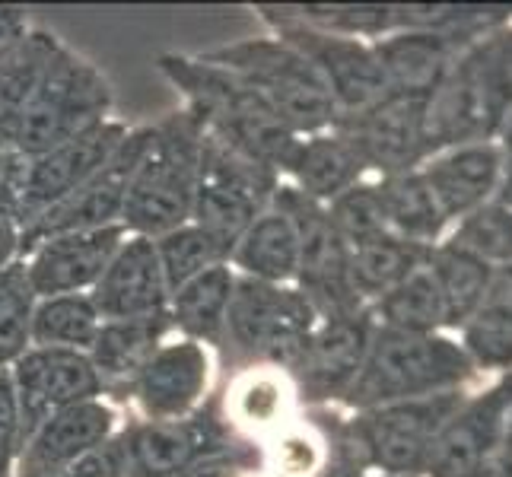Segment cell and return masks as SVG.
I'll return each mask as SVG.
<instances>
[{"label": "cell", "mask_w": 512, "mask_h": 477, "mask_svg": "<svg viewBox=\"0 0 512 477\" xmlns=\"http://www.w3.org/2000/svg\"><path fill=\"white\" fill-rule=\"evenodd\" d=\"M512 109V80L506 70V35L490 39L452 64L443 86L427 99L423 144L427 153L468 140H484L503 128Z\"/></svg>", "instance_id": "cell-5"}, {"label": "cell", "mask_w": 512, "mask_h": 477, "mask_svg": "<svg viewBox=\"0 0 512 477\" xmlns=\"http://www.w3.org/2000/svg\"><path fill=\"white\" fill-rule=\"evenodd\" d=\"M427 258V245L385 233L350 249V284L360 299H379L388 290H395L401 280H408L417 268H423Z\"/></svg>", "instance_id": "cell-31"}, {"label": "cell", "mask_w": 512, "mask_h": 477, "mask_svg": "<svg viewBox=\"0 0 512 477\" xmlns=\"http://www.w3.org/2000/svg\"><path fill=\"white\" fill-rule=\"evenodd\" d=\"M500 150L490 144H468L458 147L449 156L436 159V163L423 172V179L433 188L439 207H443L446 220L474 214L484 207L487 194L497 188L500 179Z\"/></svg>", "instance_id": "cell-25"}, {"label": "cell", "mask_w": 512, "mask_h": 477, "mask_svg": "<svg viewBox=\"0 0 512 477\" xmlns=\"http://www.w3.org/2000/svg\"><path fill=\"white\" fill-rule=\"evenodd\" d=\"M500 207H506L509 214H512V172H509V179L500 188Z\"/></svg>", "instance_id": "cell-49"}, {"label": "cell", "mask_w": 512, "mask_h": 477, "mask_svg": "<svg viewBox=\"0 0 512 477\" xmlns=\"http://www.w3.org/2000/svg\"><path fill=\"white\" fill-rule=\"evenodd\" d=\"M128 131L131 128H125L121 121L109 118L105 125L67 140V144H58L39 156H29L16 229L32 223L42 210L58 204L64 194H70L77 185L90 179V175H96L112 159V153L121 147V140L128 137Z\"/></svg>", "instance_id": "cell-18"}, {"label": "cell", "mask_w": 512, "mask_h": 477, "mask_svg": "<svg viewBox=\"0 0 512 477\" xmlns=\"http://www.w3.org/2000/svg\"><path fill=\"white\" fill-rule=\"evenodd\" d=\"M16 404H20L23 443L48 417L83 401L102 398V379L93 369L90 353L61 347H29L10 366Z\"/></svg>", "instance_id": "cell-14"}, {"label": "cell", "mask_w": 512, "mask_h": 477, "mask_svg": "<svg viewBox=\"0 0 512 477\" xmlns=\"http://www.w3.org/2000/svg\"><path fill=\"white\" fill-rule=\"evenodd\" d=\"M465 344L484 366H512V268L493 274L484 303L465 322Z\"/></svg>", "instance_id": "cell-35"}, {"label": "cell", "mask_w": 512, "mask_h": 477, "mask_svg": "<svg viewBox=\"0 0 512 477\" xmlns=\"http://www.w3.org/2000/svg\"><path fill=\"white\" fill-rule=\"evenodd\" d=\"M112 86L102 70L61 45L20 112L16 153L39 156L109 121Z\"/></svg>", "instance_id": "cell-6"}, {"label": "cell", "mask_w": 512, "mask_h": 477, "mask_svg": "<svg viewBox=\"0 0 512 477\" xmlns=\"http://www.w3.org/2000/svg\"><path fill=\"white\" fill-rule=\"evenodd\" d=\"M156 67L185 96V109L201 121L204 131L287 175L303 137H296L249 83L201 55H160Z\"/></svg>", "instance_id": "cell-1"}, {"label": "cell", "mask_w": 512, "mask_h": 477, "mask_svg": "<svg viewBox=\"0 0 512 477\" xmlns=\"http://www.w3.org/2000/svg\"><path fill=\"white\" fill-rule=\"evenodd\" d=\"M255 471H261V449L255 439H239L233 449L207 455L175 477H245Z\"/></svg>", "instance_id": "cell-42"}, {"label": "cell", "mask_w": 512, "mask_h": 477, "mask_svg": "<svg viewBox=\"0 0 512 477\" xmlns=\"http://www.w3.org/2000/svg\"><path fill=\"white\" fill-rule=\"evenodd\" d=\"M388 93L430 99L452 70L455 45L439 32L408 29L373 45Z\"/></svg>", "instance_id": "cell-24"}, {"label": "cell", "mask_w": 512, "mask_h": 477, "mask_svg": "<svg viewBox=\"0 0 512 477\" xmlns=\"http://www.w3.org/2000/svg\"><path fill=\"white\" fill-rule=\"evenodd\" d=\"M274 13L296 20L309 29L347 35V39H382V32H392V7L382 4H280Z\"/></svg>", "instance_id": "cell-39"}, {"label": "cell", "mask_w": 512, "mask_h": 477, "mask_svg": "<svg viewBox=\"0 0 512 477\" xmlns=\"http://www.w3.org/2000/svg\"><path fill=\"white\" fill-rule=\"evenodd\" d=\"M363 169L366 166L360 163L357 150L331 128V134L322 131L299 140V150L287 175H293V185L303 194H309L312 201L331 204L347 188L360 185Z\"/></svg>", "instance_id": "cell-29"}, {"label": "cell", "mask_w": 512, "mask_h": 477, "mask_svg": "<svg viewBox=\"0 0 512 477\" xmlns=\"http://www.w3.org/2000/svg\"><path fill=\"white\" fill-rule=\"evenodd\" d=\"M58 51H61L58 35L32 26L20 42L0 51V153L16 150L20 112Z\"/></svg>", "instance_id": "cell-28"}, {"label": "cell", "mask_w": 512, "mask_h": 477, "mask_svg": "<svg viewBox=\"0 0 512 477\" xmlns=\"http://www.w3.org/2000/svg\"><path fill=\"white\" fill-rule=\"evenodd\" d=\"M376 322L369 312L319 318V325L309 334L303 360L293 369V382L299 395L309 404H325L334 398H347L353 379L360 376L363 360L373 344Z\"/></svg>", "instance_id": "cell-16"}, {"label": "cell", "mask_w": 512, "mask_h": 477, "mask_svg": "<svg viewBox=\"0 0 512 477\" xmlns=\"http://www.w3.org/2000/svg\"><path fill=\"white\" fill-rule=\"evenodd\" d=\"M369 318L379 322L376 328L408 334H433L439 325H446L443 293H439L430 264H423L408 280H401L395 290L379 296Z\"/></svg>", "instance_id": "cell-33"}, {"label": "cell", "mask_w": 512, "mask_h": 477, "mask_svg": "<svg viewBox=\"0 0 512 477\" xmlns=\"http://www.w3.org/2000/svg\"><path fill=\"white\" fill-rule=\"evenodd\" d=\"M382 477H388V474H382Z\"/></svg>", "instance_id": "cell-54"}, {"label": "cell", "mask_w": 512, "mask_h": 477, "mask_svg": "<svg viewBox=\"0 0 512 477\" xmlns=\"http://www.w3.org/2000/svg\"><path fill=\"white\" fill-rule=\"evenodd\" d=\"M29 32V20L23 7H7L0 4V51H7L13 42H20Z\"/></svg>", "instance_id": "cell-46"}, {"label": "cell", "mask_w": 512, "mask_h": 477, "mask_svg": "<svg viewBox=\"0 0 512 477\" xmlns=\"http://www.w3.org/2000/svg\"><path fill=\"white\" fill-rule=\"evenodd\" d=\"M376 188L392 236H401L417 245H430L439 236V229L446 226V214L439 207L433 188L423 179V172L388 175Z\"/></svg>", "instance_id": "cell-30"}, {"label": "cell", "mask_w": 512, "mask_h": 477, "mask_svg": "<svg viewBox=\"0 0 512 477\" xmlns=\"http://www.w3.org/2000/svg\"><path fill=\"white\" fill-rule=\"evenodd\" d=\"M26 169H29V156L16 150L0 153V223L16 226V220H20Z\"/></svg>", "instance_id": "cell-44"}, {"label": "cell", "mask_w": 512, "mask_h": 477, "mask_svg": "<svg viewBox=\"0 0 512 477\" xmlns=\"http://www.w3.org/2000/svg\"><path fill=\"white\" fill-rule=\"evenodd\" d=\"M210 353L204 344L172 341L153 353L131 385V398L144 420H182L207 401Z\"/></svg>", "instance_id": "cell-21"}, {"label": "cell", "mask_w": 512, "mask_h": 477, "mask_svg": "<svg viewBox=\"0 0 512 477\" xmlns=\"http://www.w3.org/2000/svg\"><path fill=\"white\" fill-rule=\"evenodd\" d=\"M284 401V379L271 366H245L226 392L223 414L236 433L255 436L261 430H271L284 417Z\"/></svg>", "instance_id": "cell-36"}, {"label": "cell", "mask_w": 512, "mask_h": 477, "mask_svg": "<svg viewBox=\"0 0 512 477\" xmlns=\"http://www.w3.org/2000/svg\"><path fill=\"white\" fill-rule=\"evenodd\" d=\"M258 13H261V20L277 32L280 42L296 48L299 55L315 67V74L322 77L334 105H338V118L357 115L369 109V105H376L382 96H388L385 74L379 67L373 45H366L360 39H347V35L309 29L303 23L274 13L268 4L258 7Z\"/></svg>", "instance_id": "cell-12"}, {"label": "cell", "mask_w": 512, "mask_h": 477, "mask_svg": "<svg viewBox=\"0 0 512 477\" xmlns=\"http://www.w3.org/2000/svg\"><path fill=\"white\" fill-rule=\"evenodd\" d=\"M271 207L287 214L299 236L296 290L303 293L319 318H341L363 312V299L350 284V249L334 233L325 204L312 201L296 185L280 182Z\"/></svg>", "instance_id": "cell-10"}, {"label": "cell", "mask_w": 512, "mask_h": 477, "mask_svg": "<svg viewBox=\"0 0 512 477\" xmlns=\"http://www.w3.org/2000/svg\"><path fill=\"white\" fill-rule=\"evenodd\" d=\"M319 325L312 303L290 284H261L236 274V293L226 315V344L245 366L293 373L309 334Z\"/></svg>", "instance_id": "cell-8"}, {"label": "cell", "mask_w": 512, "mask_h": 477, "mask_svg": "<svg viewBox=\"0 0 512 477\" xmlns=\"http://www.w3.org/2000/svg\"><path fill=\"white\" fill-rule=\"evenodd\" d=\"M481 477H512V462H506V465H490Z\"/></svg>", "instance_id": "cell-50"}, {"label": "cell", "mask_w": 512, "mask_h": 477, "mask_svg": "<svg viewBox=\"0 0 512 477\" xmlns=\"http://www.w3.org/2000/svg\"><path fill=\"white\" fill-rule=\"evenodd\" d=\"M236 293V271L229 264L210 268L201 277L188 280L169 296V318L172 328L185 341L204 344V347H223L226 344V315Z\"/></svg>", "instance_id": "cell-26"}, {"label": "cell", "mask_w": 512, "mask_h": 477, "mask_svg": "<svg viewBox=\"0 0 512 477\" xmlns=\"http://www.w3.org/2000/svg\"><path fill=\"white\" fill-rule=\"evenodd\" d=\"M125 239L128 229L115 223L105 229H90V233H67L39 242L29 255H23L35 296L45 299L90 293Z\"/></svg>", "instance_id": "cell-20"}, {"label": "cell", "mask_w": 512, "mask_h": 477, "mask_svg": "<svg viewBox=\"0 0 512 477\" xmlns=\"http://www.w3.org/2000/svg\"><path fill=\"white\" fill-rule=\"evenodd\" d=\"M229 268L261 284H293L299 271V236L287 214L268 207L236 242Z\"/></svg>", "instance_id": "cell-27"}, {"label": "cell", "mask_w": 512, "mask_h": 477, "mask_svg": "<svg viewBox=\"0 0 512 477\" xmlns=\"http://www.w3.org/2000/svg\"><path fill=\"white\" fill-rule=\"evenodd\" d=\"M423 115H427V99L388 93L357 115H341L334 121V131L357 150L366 169H379L388 179L411 172L427 156Z\"/></svg>", "instance_id": "cell-15"}, {"label": "cell", "mask_w": 512, "mask_h": 477, "mask_svg": "<svg viewBox=\"0 0 512 477\" xmlns=\"http://www.w3.org/2000/svg\"><path fill=\"white\" fill-rule=\"evenodd\" d=\"M325 214L334 226V233L344 239L347 249H357V245H366L379 236L388 233L385 223V210H382V198L376 185H353L344 194H338Z\"/></svg>", "instance_id": "cell-40"}, {"label": "cell", "mask_w": 512, "mask_h": 477, "mask_svg": "<svg viewBox=\"0 0 512 477\" xmlns=\"http://www.w3.org/2000/svg\"><path fill=\"white\" fill-rule=\"evenodd\" d=\"M509 401L512 379L471 401L468 408H458L430 443L423 462L427 477H481L506 443Z\"/></svg>", "instance_id": "cell-17"}, {"label": "cell", "mask_w": 512, "mask_h": 477, "mask_svg": "<svg viewBox=\"0 0 512 477\" xmlns=\"http://www.w3.org/2000/svg\"><path fill=\"white\" fill-rule=\"evenodd\" d=\"M102 328V315L90 293L45 296L35 303L32 315V347L90 350Z\"/></svg>", "instance_id": "cell-34"}, {"label": "cell", "mask_w": 512, "mask_h": 477, "mask_svg": "<svg viewBox=\"0 0 512 477\" xmlns=\"http://www.w3.org/2000/svg\"><path fill=\"white\" fill-rule=\"evenodd\" d=\"M506 70H509V80H512V35H506Z\"/></svg>", "instance_id": "cell-51"}, {"label": "cell", "mask_w": 512, "mask_h": 477, "mask_svg": "<svg viewBox=\"0 0 512 477\" xmlns=\"http://www.w3.org/2000/svg\"><path fill=\"white\" fill-rule=\"evenodd\" d=\"M118 436V433H115ZM58 477H121V452H118V439L105 443L102 449L90 452L80 458L77 465H70Z\"/></svg>", "instance_id": "cell-45"}, {"label": "cell", "mask_w": 512, "mask_h": 477, "mask_svg": "<svg viewBox=\"0 0 512 477\" xmlns=\"http://www.w3.org/2000/svg\"><path fill=\"white\" fill-rule=\"evenodd\" d=\"M503 153L512 159V109H509V115L503 121Z\"/></svg>", "instance_id": "cell-48"}, {"label": "cell", "mask_w": 512, "mask_h": 477, "mask_svg": "<svg viewBox=\"0 0 512 477\" xmlns=\"http://www.w3.org/2000/svg\"><path fill=\"white\" fill-rule=\"evenodd\" d=\"M458 408H462L458 392L382 404L373 411H360L338 430V436L363 468H379L388 477H411L423 471L430 443Z\"/></svg>", "instance_id": "cell-9"}, {"label": "cell", "mask_w": 512, "mask_h": 477, "mask_svg": "<svg viewBox=\"0 0 512 477\" xmlns=\"http://www.w3.org/2000/svg\"><path fill=\"white\" fill-rule=\"evenodd\" d=\"M153 245H156V258H160L169 296L179 287H185L188 280L201 277L204 271L229 264L226 245H220L198 223H185L179 229H172V233L153 239Z\"/></svg>", "instance_id": "cell-37"}, {"label": "cell", "mask_w": 512, "mask_h": 477, "mask_svg": "<svg viewBox=\"0 0 512 477\" xmlns=\"http://www.w3.org/2000/svg\"><path fill=\"white\" fill-rule=\"evenodd\" d=\"M452 242L484 258L487 264L503 261L506 268H512V214L500 204L478 207L458 226Z\"/></svg>", "instance_id": "cell-41"}, {"label": "cell", "mask_w": 512, "mask_h": 477, "mask_svg": "<svg viewBox=\"0 0 512 477\" xmlns=\"http://www.w3.org/2000/svg\"><path fill=\"white\" fill-rule=\"evenodd\" d=\"M20 258V229L10 223H0V271Z\"/></svg>", "instance_id": "cell-47"}, {"label": "cell", "mask_w": 512, "mask_h": 477, "mask_svg": "<svg viewBox=\"0 0 512 477\" xmlns=\"http://www.w3.org/2000/svg\"><path fill=\"white\" fill-rule=\"evenodd\" d=\"M468 373L471 357L446 338L376 328L360 376L347 392V404L357 411H373L395 401L430 398L452 392V385Z\"/></svg>", "instance_id": "cell-3"}, {"label": "cell", "mask_w": 512, "mask_h": 477, "mask_svg": "<svg viewBox=\"0 0 512 477\" xmlns=\"http://www.w3.org/2000/svg\"><path fill=\"white\" fill-rule=\"evenodd\" d=\"M118 433V414L105 398L83 401L77 408H67L48 417L35 430L20 455H16L13 477H58L80 458L112 443Z\"/></svg>", "instance_id": "cell-19"}, {"label": "cell", "mask_w": 512, "mask_h": 477, "mask_svg": "<svg viewBox=\"0 0 512 477\" xmlns=\"http://www.w3.org/2000/svg\"><path fill=\"white\" fill-rule=\"evenodd\" d=\"M503 446L512 449V401H509V423H506V443Z\"/></svg>", "instance_id": "cell-52"}, {"label": "cell", "mask_w": 512, "mask_h": 477, "mask_svg": "<svg viewBox=\"0 0 512 477\" xmlns=\"http://www.w3.org/2000/svg\"><path fill=\"white\" fill-rule=\"evenodd\" d=\"M39 296L26 261L16 258L0 271V369H10L32 347V315Z\"/></svg>", "instance_id": "cell-38"}, {"label": "cell", "mask_w": 512, "mask_h": 477, "mask_svg": "<svg viewBox=\"0 0 512 477\" xmlns=\"http://www.w3.org/2000/svg\"><path fill=\"white\" fill-rule=\"evenodd\" d=\"M140 153L128 182L121 226L131 236L160 239L191 223L201 166V121L185 105L140 128Z\"/></svg>", "instance_id": "cell-2"}, {"label": "cell", "mask_w": 512, "mask_h": 477, "mask_svg": "<svg viewBox=\"0 0 512 477\" xmlns=\"http://www.w3.org/2000/svg\"><path fill=\"white\" fill-rule=\"evenodd\" d=\"M255 474H258V471H255ZM255 474H245V477H255Z\"/></svg>", "instance_id": "cell-53"}, {"label": "cell", "mask_w": 512, "mask_h": 477, "mask_svg": "<svg viewBox=\"0 0 512 477\" xmlns=\"http://www.w3.org/2000/svg\"><path fill=\"white\" fill-rule=\"evenodd\" d=\"M20 449H23L20 404H16L10 369H0V477H13V465Z\"/></svg>", "instance_id": "cell-43"}, {"label": "cell", "mask_w": 512, "mask_h": 477, "mask_svg": "<svg viewBox=\"0 0 512 477\" xmlns=\"http://www.w3.org/2000/svg\"><path fill=\"white\" fill-rule=\"evenodd\" d=\"M277 185L280 172L274 166L201 128V166L191 223L226 245L229 258L252 220L271 207Z\"/></svg>", "instance_id": "cell-7"}, {"label": "cell", "mask_w": 512, "mask_h": 477, "mask_svg": "<svg viewBox=\"0 0 512 477\" xmlns=\"http://www.w3.org/2000/svg\"><path fill=\"white\" fill-rule=\"evenodd\" d=\"M201 58L226 67L229 74L249 83L296 137L322 134L338 121V105H334L328 86L315 74V67L287 42L242 39L204 51Z\"/></svg>", "instance_id": "cell-4"}, {"label": "cell", "mask_w": 512, "mask_h": 477, "mask_svg": "<svg viewBox=\"0 0 512 477\" xmlns=\"http://www.w3.org/2000/svg\"><path fill=\"white\" fill-rule=\"evenodd\" d=\"M172 331L169 309L144 318H115L102 322L93 347L86 350L102 379V395H131V385L144 373L150 357L166 344Z\"/></svg>", "instance_id": "cell-23"}, {"label": "cell", "mask_w": 512, "mask_h": 477, "mask_svg": "<svg viewBox=\"0 0 512 477\" xmlns=\"http://www.w3.org/2000/svg\"><path fill=\"white\" fill-rule=\"evenodd\" d=\"M430 271L439 284V293H443L446 325H465L484 303L493 268L484 258L462 249V245L446 242L436 252H430Z\"/></svg>", "instance_id": "cell-32"}, {"label": "cell", "mask_w": 512, "mask_h": 477, "mask_svg": "<svg viewBox=\"0 0 512 477\" xmlns=\"http://www.w3.org/2000/svg\"><path fill=\"white\" fill-rule=\"evenodd\" d=\"M121 477H175L207 455L226 452L239 443L229 427L223 401H204L182 420H137L118 430Z\"/></svg>", "instance_id": "cell-11"}, {"label": "cell", "mask_w": 512, "mask_h": 477, "mask_svg": "<svg viewBox=\"0 0 512 477\" xmlns=\"http://www.w3.org/2000/svg\"><path fill=\"white\" fill-rule=\"evenodd\" d=\"M102 322L115 318H144L169 309V287L156 258V245L147 236H131L109 261V268L90 290Z\"/></svg>", "instance_id": "cell-22"}, {"label": "cell", "mask_w": 512, "mask_h": 477, "mask_svg": "<svg viewBox=\"0 0 512 477\" xmlns=\"http://www.w3.org/2000/svg\"><path fill=\"white\" fill-rule=\"evenodd\" d=\"M140 128H131L121 147L112 153L96 175H90L83 185H77L58 204L42 210L32 223L20 229V258L29 255L35 245L67 233H90V229H105L121 223V210H125L128 182L140 153Z\"/></svg>", "instance_id": "cell-13"}]
</instances>
